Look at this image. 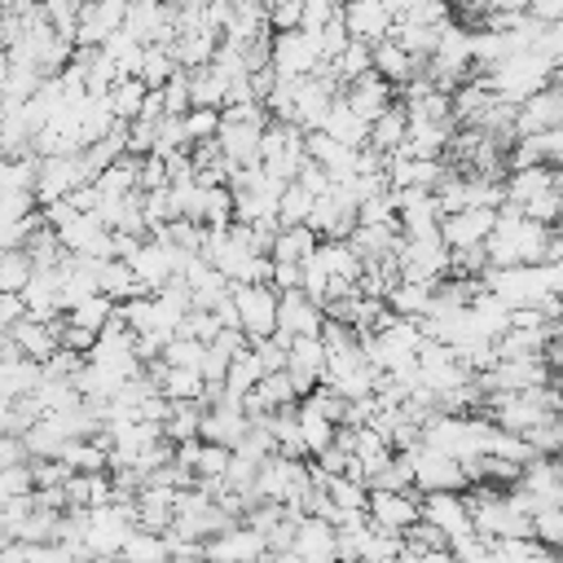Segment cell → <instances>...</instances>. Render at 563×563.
Segmentation results:
<instances>
[{"instance_id":"obj_1","label":"cell","mask_w":563,"mask_h":563,"mask_svg":"<svg viewBox=\"0 0 563 563\" xmlns=\"http://www.w3.org/2000/svg\"><path fill=\"white\" fill-rule=\"evenodd\" d=\"M229 299L246 339H264L277 330V290L268 282H229Z\"/></svg>"},{"instance_id":"obj_2","label":"cell","mask_w":563,"mask_h":563,"mask_svg":"<svg viewBox=\"0 0 563 563\" xmlns=\"http://www.w3.org/2000/svg\"><path fill=\"white\" fill-rule=\"evenodd\" d=\"M268 62L282 79H303V75H317L321 70V48H317V35H308L303 26H290V31H268Z\"/></svg>"},{"instance_id":"obj_3","label":"cell","mask_w":563,"mask_h":563,"mask_svg":"<svg viewBox=\"0 0 563 563\" xmlns=\"http://www.w3.org/2000/svg\"><path fill=\"white\" fill-rule=\"evenodd\" d=\"M365 519L391 537H405V528H413L422 519V497H418V488H369Z\"/></svg>"},{"instance_id":"obj_4","label":"cell","mask_w":563,"mask_h":563,"mask_svg":"<svg viewBox=\"0 0 563 563\" xmlns=\"http://www.w3.org/2000/svg\"><path fill=\"white\" fill-rule=\"evenodd\" d=\"M264 554H268V541L246 519H238L202 541V563H264Z\"/></svg>"},{"instance_id":"obj_5","label":"cell","mask_w":563,"mask_h":563,"mask_svg":"<svg viewBox=\"0 0 563 563\" xmlns=\"http://www.w3.org/2000/svg\"><path fill=\"white\" fill-rule=\"evenodd\" d=\"M497 224V207H457V211H444L440 216V242L449 251H462V246H479Z\"/></svg>"},{"instance_id":"obj_6","label":"cell","mask_w":563,"mask_h":563,"mask_svg":"<svg viewBox=\"0 0 563 563\" xmlns=\"http://www.w3.org/2000/svg\"><path fill=\"white\" fill-rule=\"evenodd\" d=\"M339 18H343L347 35L361 40V44H378V40H387L391 26H396L387 0H343V4H339Z\"/></svg>"},{"instance_id":"obj_7","label":"cell","mask_w":563,"mask_h":563,"mask_svg":"<svg viewBox=\"0 0 563 563\" xmlns=\"http://www.w3.org/2000/svg\"><path fill=\"white\" fill-rule=\"evenodd\" d=\"M422 497V519L435 523L449 541L475 532L471 528V506H466V493L462 488H449V493H418Z\"/></svg>"},{"instance_id":"obj_8","label":"cell","mask_w":563,"mask_h":563,"mask_svg":"<svg viewBox=\"0 0 563 563\" xmlns=\"http://www.w3.org/2000/svg\"><path fill=\"white\" fill-rule=\"evenodd\" d=\"M325 312L317 299H308L299 286L295 290H277V334L295 339V334H321Z\"/></svg>"},{"instance_id":"obj_9","label":"cell","mask_w":563,"mask_h":563,"mask_svg":"<svg viewBox=\"0 0 563 563\" xmlns=\"http://www.w3.org/2000/svg\"><path fill=\"white\" fill-rule=\"evenodd\" d=\"M9 339H13V352H18V356L48 361V356L62 347V317H53V321H40V317H18V321L9 325Z\"/></svg>"},{"instance_id":"obj_10","label":"cell","mask_w":563,"mask_h":563,"mask_svg":"<svg viewBox=\"0 0 563 563\" xmlns=\"http://www.w3.org/2000/svg\"><path fill=\"white\" fill-rule=\"evenodd\" d=\"M290 550L303 559V563H339V528L317 519V515H303L295 523V541Z\"/></svg>"},{"instance_id":"obj_11","label":"cell","mask_w":563,"mask_h":563,"mask_svg":"<svg viewBox=\"0 0 563 563\" xmlns=\"http://www.w3.org/2000/svg\"><path fill=\"white\" fill-rule=\"evenodd\" d=\"M339 97H343V101H347V106H352V110H356L365 123H374V119H378V114H383V110L396 101V88H391V84H387L378 70H365V75H361V79H352V84H347Z\"/></svg>"},{"instance_id":"obj_12","label":"cell","mask_w":563,"mask_h":563,"mask_svg":"<svg viewBox=\"0 0 563 563\" xmlns=\"http://www.w3.org/2000/svg\"><path fill=\"white\" fill-rule=\"evenodd\" d=\"M295 422H299V440H303V453H308V457H317L321 449H330L334 435H339V422H334L312 396H299V400H295Z\"/></svg>"},{"instance_id":"obj_13","label":"cell","mask_w":563,"mask_h":563,"mask_svg":"<svg viewBox=\"0 0 563 563\" xmlns=\"http://www.w3.org/2000/svg\"><path fill=\"white\" fill-rule=\"evenodd\" d=\"M422 66H427V62H422V57H413L409 48H400L391 35L374 44V70H378L391 88H405L409 79H418V75H422Z\"/></svg>"},{"instance_id":"obj_14","label":"cell","mask_w":563,"mask_h":563,"mask_svg":"<svg viewBox=\"0 0 563 563\" xmlns=\"http://www.w3.org/2000/svg\"><path fill=\"white\" fill-rule=\"evenodd\" d=\"M321 132H330L334 141H343V145H352V150H361V145L369 141V123H365V119H361L343 97H334V106L325 110Z\"/></svg>"},{"instance_id":"obj_15","label":"cell","mask_w":563,"mask_h":563,"mask_svg":"<svg viewBox=\"0 0 563 563\" xmlns=\"http://www.w3.org/2000/svg\"><path fill=\"white\" fill-rule=\"evenodd\" d=\"M40 378H44V369H40V361H31V356H9L4 365H0V400H22V396H31L35 387H40Z\"/></svg>"},{"instance_id":"obj_16","label":"cell","mask_w":563,"mask_h":563,"mask_svg":"<svg viewBox=\"0 0 563 563\" xmlns=\"http://www.w3.org/2000/svg\"><path fill=\"white\" fill-rule=\"evenodd\" d=\"M224 101H229V75L216 62L194 66L189 70V106H216V110H224Z\"/></svg>"},{"instance_id":"obj_17","label":"cell","mask_w":563,"mask_h":563,"mask_svg":"<svg viewBox=\"0 0 563 563\" xmlns=\"http://www.w3.org/2000/svg\"><path fill=\"white\" fill-rule=\"evenodd\" d=\"M405 128H409V110H405V101L396 97L374 123H369V150H378V154H391V150H400V141H405Z\"/></svg>"},{"instance_id":"obj_18","label":"cell","mask_w":563,"mask_h":563,"mask_svg":"<svg viewBox=\"0 0 563 563\" xmlns=\"http://www.w3.org/2000/svg\"><path fill=\"white\" fill-rule=\"evenodd\" d=\"M317 233L308 229V224H286V229H277V238H273V246H268V260H282V264H303L312 251H317Z\"/></svg>"},{"instance_id":"obj_19","label":"cell","mask_w":563,"mask_h":563,"mask_svg":"<svg viewBox=\"0 0 563 563\" xmlns=\"http://www.w3.org/2000/svg\"><path fill=\"white\" fill-rule=\"evenodd\" d=\"M110 110H114V119L119 123H132L136 114H141V106H145V97H150V84L141 79V75H123V79H114L110 84Z\"/></svg>"},{"instance_id":"obj_20","label":"cell","mask_w":563,"mask_h":563,"mask_svg":"<svg viewBox=\"0 0 563 563\" xmlns=\"http://www.w3.org/2000/svg\"><path fill=\"white\" fill-rule=\"evenodd\" d=\"M62 317H66L70 325H84V330H97V334H101V325H106V321L114 317V299L97 290V295H88V299H79L75 308H66Z\"/></svg>"},{"instance_id":"obj_21","label":"cell","mask_w":563,"mask_h":563,"mask_svg":"<svg viewBox=\"0 0 563 563\" xmlns=\"http://www.w3.org/2000/svg\"><path fill=\"white\" fill-rule=\"evenodd\" d=\"M312 194L299 185V180H286V189H282V198H277V224L286 229V224H308V211H312Z\"/></svg>"},{"instance_id":"obj_22","label":"cell","mask_w":563,"mask_h":563,"mask_svg":"<svg viewBox=\"0 0 563 563\" xmlns=\"http://www.w3.org/2000/svg\"><path fill=\"white\" fill-rule=\"evenodd\" d=\"M180 123H185V136H189V150H194V145H202V141H216V132H220V110H216V106H189V110L180 114Z\"/></svg>"},{"instance_id":"obj_23","label":"cell","mask_w":563,"mask_h":563,"mask_svg":"<svg viewBox=\"0 0 563 563\" xmlns=\"http://www.w3.org/2000/svg\"><path fill=\"white\" fill-rule=\"evenodd\" d=\"M18 317H26V303L18 290H0V330H9Z\"/></svg>"},{"instance_id":"obj_24","label":"cell","mask_w":563,"mask_h":563,"mask_svg":"<svg viewBox=\"0 0 563 563\" xmlns=\"http://www.w3.org/2000/svg\"><path fill=\"white\" fill-rule=\"evenodd\" d=\"M9 356H18V352H13V339H9V330H0V365H4Z\"/></svg>"}]
</instances>
